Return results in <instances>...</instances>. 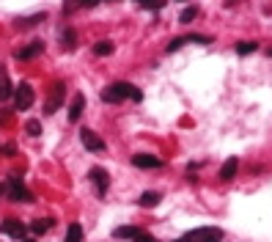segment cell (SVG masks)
Here are the masks:
<instances>
[{"label":"cell","mask_w":272,"mask_h":242,"mask_svg":"<svg viewBox=\"0 0 272 242\" xmlns=\"http://www.w3.org/2000/svg\"><path fill=\"white\" fill-rule=\"evenodd\" d=\"M99 3H102V0H99Z\"/></svg>","instance_id":"32"},{"label":"cell","mask_w":272,"mask_h":242,"mask_svg":"<svg viewBox=\"0 0 272 242\" xmlns=\"http://www.w3.org/2000/svg\"><path fill=\"white\" fill-rule=\"evenodd\" d=\"M138 204L143 206V209H154V206L160 204V193H154V190H148V193H143V196L138 198Z\"/></svg>","instance_id":"15"},{"label":"cell","mask_w":272,"mask_h":242,"mask_svg":"<svg viewBox=\"0 0 272 242\" xmlns=\"http://www.w3.org/2000/svg\"><path fill=\"white\" fill-rule=\"evenodd\" d=\"M66 242H83V226L72 223L69 228H66Z\"/></svg>","instance_id":"17"},{"label":"cell","mask_w":272,"mask_h":242,"mask_svg":"<svg viewBox=\"0 0 272 242\" xmlns=\"http://www.w3.org/2000/svg\"><path fill=\"white\" fill-rule=\"evenodd\" d=\"M0 196H6V185H0Z\"/></svg>","instance_id":"29"},{"label":"cell","mask_w":272,"mask_h":242,"mask_svg":"<svg viewBox=\"0 0 272 242\" xmlns=\"http://www.w3.org/2000/svg\"><path fill=\"white\" fill-rule=\"evenodd\" d=\"M143 9H152V11H157V9H162L165 6V0H138Z\"/></svg>","instance_id":"24"},{"label":"cell","mask_w":272,"mask_h":242,"mask_svg":"<svg viewBox=\"0 0 272 242\" xmlns=\"http://www.w3.org/2000/svg\"><path fill=\"white\" fill-rule=\"evenodd\" d=\"M14 102H17V110H28L33 105V88L28 83H19L14 88Z\"/></svg>","instance_id":"6"},{"label":"cell","mask_w":272,"mask_h":242,"mask_svg":"<svg viewBox=\"0 0 272 242\" xmlns=\"http://www.w3.org/2000/svg\"><path fill=\"white\" fill-rule=\"evenodd\" d=\"M0 234H6V237H14V239H25L28 226H25L22 220H17V218H6L3 223H0Z\"/></svg>","instance_id":"3"},{"label":"cell","mask_w":272,"mask_h":242,"mask_svg":"<svg viewBox=\"0 0 272 242\" xmlns=\"http://www.w3.org/2000/svg\"><path fill=\"white\" fill-rule=\"evenodd\" d=\"M80 140L88 152H105V140H102L94 130H80Z\"/></svg>","instance_id":"7"},{"label":"cell","mask_w":272,"mask_h":242,"mask_svg":"<svg viewBox=\"0 0 272 242\" xmlns=\"http://www.w3.org/2000/svg\"><path fill=\"white\" fill-rule=\"evenodd\" d=\"M256 50H258L256 42H239L236 44V52H239V55H250V52H256Z\"/></svg>","instance_id":"21"},{"label":"cell","mask_w":272,"mask_h":242,"mask_svg":"<svg viewBox=\"0 0 272 242\" xmlns=\"http://www.w3.org/2000/svg\"><path fill=\"white\" fill-rule=\"evenodd\" d=\"M19 22V28H33V25H39V22H44V14H33L28 19H17Z\"/></svg>","instance_id":"22"},{"label":"cell","mask_w":272,"mask_h":242,"mask_svg":"<svg viewBox=\"0 0 272 242\" xmlns=\"http://www.w3.org/2000/svg\"><path fill=\"white\" fill-rule=\"evenodd\" d=\"M64 99H66V85L55 83V85H52V94L47 97V102H44V113H47V116H52V113L64 105Z\"/></svg>","instance_id":"4"},{"label":"cell","mask_w":272,"mask_h":242,"mask_svg":"<svg viewBox=\"0 0 272 242\" xmlns=\"http://www.w3.org/2000/svg\"><path fill=\"white\" fill-rule=\"evenodd\" d=\"M132 88L135 85H129V83H113L102 91V99H105V102H121V99H127L129 94H132Z\"/></svg>","instance_id":"2"},{"label":"cell","mask_w":272,"mask_h":242,"mask_svg":"<svg viewBox=\"0 0 272 242\" xmlns=\"http://www.w3.org/2000/svg\"><path fill=\"white\" fill-rule=\"evenodd\" d=\"M138 234H140L138 226H118L113 231V237H118V239H138Z\"/></svg>","instance_id":"14"},{"label":"cell","mask_w":272,"mask_h":242,"mask_svg":"<svg viewBox=\"0 0 272 242\" xmlns=\"http://www.w3.org/2000/svg\"><path fill=\"white\" fill-rule=\"evenodd\" d=\"M236 171H239V160L236 157H228L226 163H223V168H220V179L223 182H231L236 176Z\"/></svg>","instance_id":"11"},{"label":"cell","mask_w":272,"mask_h":242,"mask_svg":"<svg viewBox=\"0 0 272 242\" xmlns=\"http://www.w3.org/2000/svg\"><path fill=\"white\" fill-rule=\"evenodd\" d=\"M42 50H44V42H31L28 47H22V50H17V58L19 60H31V58H36V55H42Z\"/></svg>","instance_id":"9"},{"label":"cell","mask_w":272,"mask_h":242,"mask_svg":"<svg viewBox=\"0 0 272 242\" xmlns=\"http://www.w3.org/2000/svg\"><path fill=\"white\" fill-rule=\"evenodd\" d=\"M25 242H33V239H25Z\"/></svg>","instance_id":"31"},{"label":"cell","mask_w":272,"mask_h":242,"mask_svg":"<svg viewBox=\"0 0 272 242\" xmlns=\"http://www.w3.org/2000/svg\"><path fill=\"white\" fill-rule=\"evenodd\" d=\"M129 99H135V102H140V99H143V91H140V88H132V94H129Z\"/></svg>","instance_id":"28"},{"label":"cell","mask_w":272,"mask_h":242,"mask_svg":"<svg viewBox=\"0 0 272 242\" xmlns=\"http://www.w3.org/2000/svg\"><path fill=\"white\" fill-rule=\"evenodd\" d=\"M77 6H83V0H66V3H64V14H72Z\"/></svg>","instance_id":"26"},{"label":"cell","mask_w":272,"mask_h":242,"mask_svg":"<svg viewBox=\"0 0 272 242\" xmlns=\"http://www.w3.org/2000/svg\"><path fill=\"white\" fill-rule=\"evenodd\" d=\"M132 165H138V168H160L162 160L157 157V154H135Z\"/></svg>","instance_id":"10"},{"label":"cell","mask_w":272,"mask_h":242,"mask_svg":"<svg viewBox=\"0 0 272 242\" xmlns=\"http://www.w3.org/2000/svg\"><path fill=\"white\" fill-rule=\"evenodd\" d=\"M88 176H91V182L97 185V190L102 193V196H105L107 187H110V176H107L105 168H91V173H88Z\"/></svg>","instance_id":"8"},{"label":"cell","mask_w":272,"mask_h":242,"mask_svg":"<svg viewBox=\"0 0 272 242\" xmlns=\"http://www.w3.org/2000/svg\"><path fill=\"white\" fill-rule=\"evenodd\" d=\"M195 17H198V9H195V6H187V9L179 14V22H185V25H187V22H193Z\"/></svg>","instance_id":"20"},{"label":"cell","mask_w":272,"mask_h":242,"mask_svg":"<svg viewBox=\"0 0 272 242\" xmlns=\"http://www.w3.org/2000/svg\"><path fill=\"white\" fill-rule=\"evenodd\" d=\"M9 97H14V85L9 80V72L0 69V102H6Z\"/></svg>","instance_id":"13"},{"label":"cell","mask_w":272,"mask_h":242,"mask_svg":"<svg viewBox=\"0 0 272 242\" xmlns=\"http://www.w3.org/2000/svg\"><path fill=\"white\" fill-rule=\"evenodd\" d=\"M83 107H85V97L83 94H74L72 105H69V121H80V116H83Z\"/></svg>","instance_id":"12"},{"label":"cell","mask_w":272,"mask_h":242,"mask_svg":"<svg viewBox=\"0 0 272 242\" xmlns=\"http://www.w3.org/2000/svg\"><path fill=\"white\" fill-rule=\"evenodd\" d=\"M187 42H195V44H209L212 42V36H201V33H190V36H185Z\"/></svg>","instance_id":"25"},{"label":"cell","mask_w":272,"mask_h":242,"mask_svg":"<svg viewBox=\"0 0 272 242\" xmlns=\"http://www.w3.org/2000/svg\"><path fill=\"white\" fill-rule=\"evenodd\" d=\"M179 242H223V228H215V226L193 228V231H187Z\"/></svg>","instance_id":"1"},{"label":"cell","mask_w":272,"mask_h":242,"mask_svg":"<svg viewBox=\"0 0 272 242\" xmlns=\"http://www.w3.org/2000/svg\"><path fill=\"white\" fill-rule=\"evenodd\" d=\"M6 193H9L11 201H33L31 190L22 185V179H19V176H11V179H9V187H6Z\"/></svg>","instance_id":"5"},{"label":"cell","mask_w":272,"mask_h":242,"mask_svg":"<svg viewBox=\"0 0 272 242\" xmlns=\"http://www.w3.org/2000/svg\"><path fill=\"white\" fill-rule=\"evenodd\" d=\"M25 132H28L31 138H39L42 135V121H36V118H31L28 124H25Z\"/></svg>","instance_id":"19"},{"label":"cell","mask_w":272,"mask_h":242,"mask_svg":"<svg viewBox=\"0 0 272 242\" xmlns=\"http://www.w3.org/2000/svg\"><path fill=\"white\" fill-rule=\"evenodd\" d=\"M182 44H187V39H185V36H182V39H173V42L168 44V52H176V50H179Z\"/></svg>","instance_id":"27"},{"label":"cell","mask_w":272,"mask_h":242,"mask_svg":"<svg viewBox=\"0 0 272 242\" xmlns=\"http://www.w3.org/2000/svg\"><path fill=\"white\" fill-rule=\"evenodd\" d=\"M113 50H115V44L113 42H99V44H94V55H99V58H107V55H113Z\"/></svg>","instance_id":"16"},{"label":"cell","mask_w":272,"mask_h":242,"mask_svg":"<svg viewBox=\"0 0 272 242\" xmlns=\"http://www.w3.org/2000/svg\"><path fill=\"white\" fill-rule=\"evenodd\" d=\"M269 55H272V47H269Z\"/></svg>","instance_id":"30"},{"label":"cell","mask_w":272,"mask_h":242,"mask_svg":"<svg viewBox=\"0 0 272 242\" xmlns=\"http://www.w3.org/2000/svg\"><path fill=\"white\" fill-rule=\"evenodd\" d=\"M52 226H55V220H42V218H39V220H33V223H31V231L33 234H44L47 228H52Z\"/></svg>","instance_id":"18"},{"label":"cell","mask_w":272,"mask_h":242,"mask_svg":"<svg viewBox=\"0 0 272 242\" xmlns=\"http://www.w3.org/2000/svg\"><path fill=\"white\" fill-rule=\"evenodd\" d=\"M61 39H64V47H72V50H74V42H77V33H74L72 28H66L64 33H61Z\"/></svg>","instance_id":"23"}]
</instances>
